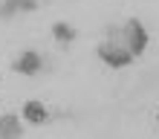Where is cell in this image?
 Listing matches in <instances>:
<instances>
[{
  "mask_svg": "<svg viewBox=\"0 0 159 139\" xmlns=\"http://www.w3.org/2000/svg\"><path fill=\"white\" fill-rule=\"evenodd\" d=\"M98 58L104 61V64H110V67L119 70V67H127L136 55L130 52L127 46H119V44H113V41H104V44L98 46Z\"/></svg>",
  "mask_w": 159,
  "mask_h": 139,
  "instance_id": "obj_1",
  "label": "cell"
},
{
  "mask_svg": "<svg viewBox=\"0 0 159 139\" xmlns=\"http://www.w3.org/2000/svg\"><path fill=\"white\" fill-rule=\"evenodd\" d=\"M32 9H38L35 0H6V3L0 6V15L9 17V15H15V12H32Z\"/></svg>",
  "mask_w": 159,
  "mask_h": 139,
  "instance_id": "obj_5",
  "label": "cell"
},
{
  "mask_svg": "<svg viewBox=\"0 0 159 139\" xmlns=\"http://www.w3.org/2000/svg\"><path fill=\"white\" fill-rule=\"evenodd\" d=\"M52 35H55L61 44H70L72 38H75V29H72V26H67V23H55V26H52Z\"/></svg>",
  "mask_w": 159,
  "mask_h": 139,
  "instance_id": "obj_6",
  "label": "cell"
},
{
  "mask_svg": "<svg viewBox=\"0 0 159 139\" xmlns=\"http://www.w3.org/2000/svg\"><path fill=\"white\" fill-rule=\"evenodd\" d=\"M3 136H20V122H17V116H3ZM0 136V139H3Z\"/></svg>",
  "mask_w": 159,
  "mask_h": 139,
  "instance_id": "obj_7",
  "label": "cell"
},
{
  "mask_svg": "<svg viewBox=\"0 0 159 139\" xmlns=\"http://www.w3.org/2000/svg\"><path fill=\"white\" fill-rule=\"evenodd\" d=\"M46 3H49V0H46Z\"/></svg>",
  "mask_w": 159,
  "mask_h": 139,
  "instance_id": "obj_9",
  "label": "cell"
},
{
  "mask_svg": "<svg viewBox=\"0 0 159 139\" xmlns=\"http://www.w3.org/2000/svg\"><path fill=\"white\" fill-rule=\"evenodd\" d=\"M41 67H43V58L38 52H32V49H26L20 58L15 61V70L23 72V76H35V72H41Z\"/></svg>",
  "mask_w": 159,
  "mask_h": 139,
  "instance_id": "obj_3",
  "label": "cell"
},
{
  "mask_svg": "<svg viewBox=\"0 0 159 139\" xmlns=\"http://www.w3.org/2000/svg\"><path fill=\"white\" fill-rule=\"evenodd\" d=\"M23 119L32 125H43L46 122V107L41 104V101H26L23 104Z\"/></svg>",
  "mask_w": 159,
  "mask_h": 139,
  "instance_id": "obj_4",
  "label": "cell"
},
{
  "mask_svg": "<svg viewBox=\"0 0 159 139\" xmlns=\"http://www.w3.org/2000/svg\"><path fill=\"white\" fill-rule=\"evenodd\" d=\"M125 35H127V49L133 52V55H142V52H145V46H148V29L133 17V21H127Z\"/></svg>",
  "mask_w": 159,
  "mask_h": 139,
  "instance_id": "obj_2",
  "label": "cell"
},
{
  "mask_svg": "<svg viewBox=\"0 0 159 139\" xmlns=\"http://www.w3.org/2000/svg\"><path fill=\"white\" fill-rule=\"evenodd\" d=\"M0 136H3V116H0Z\"/></svg>",
  "mask_w": 159,
  "mask_h": 139,
  "instance_id": "obj_8",
  "label": "cell"
}]
</instances>
